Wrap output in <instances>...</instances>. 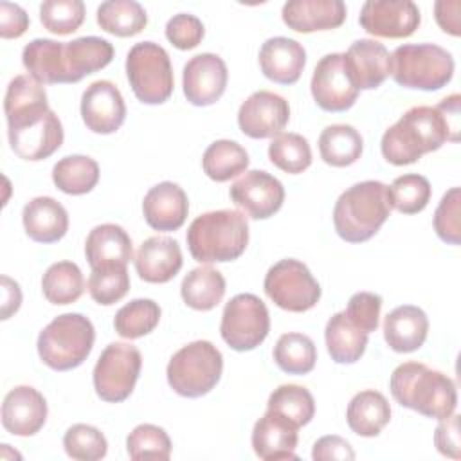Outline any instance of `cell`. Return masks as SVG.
<instances>
[{"instance_id": "1", "label": "cell", "mask_w": 461, "mask_h": 461, "mask_svg": "<svg viewBox=\"0 0 461 461\" xmlns=\"http://www.w3.org/2000/svg\"><path fill=\"white\" fill-rule=\"evenodd\" d=\"M4 110L11 149L23 160L38 162L63 144V126L49 108L47 92L31 76H16L5 92Z\"/></svg>"}, {"instance_id": "2", "label": "cell", "mask_w": 461, "mask_h": 461, "mask_svg": "<svg viewBox=\"0 0 461 461\" xmlns=\"http://www.w3.org/2000/svg\"><path fill=\"white\" fill-rule=\"evenodd\" d=\"M459 94L445 97L438 106H412L382 135L384 158L394 166L418 162L425 153L439 149L447 140H459Z\"/></svg>"}, {"instance_id": "3", "label": "cell", "mask_w": 461, "mask_h": 461, "mask_svg": "<svg viewBox=\"0 0 461 461\" xmlns=\"http://www.w3.org/2000/svg\"><path fill=\"white\" fill-rule=\"evenodd\" d=\"M393 398L427 418L443 420L457 407V391L450 376L421 362L400 364L389 380Z\"/></svg>"}, {"instance_id": "4", "label": "cell", "mask_w": 461, "mask_h": 461, "mask_svg": "<svg viewBox=\"0 0 461 461\" xmlns=\"http://www.w3.org/2000/svg\"><path fill=\"white\" fill-rule=\"evenodd\" d=\"M185 240L198 263L234 261L249 245V221L245 212L236 209L209 211L191 221Z\"/></svg>"}, {"instance_id": "5", "label": "cell", "mask_w": 461, "mask_h": 461, "mask_svg": "<svg viewBox=\"0 0 461 461\" xmlns=\"http://www.w3.org/2000/svg\"><path fill=\"white\" fill-rule=\"evenodd\" d=\"M391 209L389 185L380 180H364L337 198L333 225L344 241L364 243L380 230Z\"/></svg>"}, {"instance_id": "6", "label": "cell", "mask_w": 461, "mask_h": 461, "mask_svg": "<svg viewBox=\"0 0 461 461\" xmlns=\"http://www.w3.org/2000/svg\"><path fill=\"white\" fill-rule=\"evenodd\" d=\"M95 330L88 317L81 313H63L54 317L38 335V355L54 371H68L81 366L90 355Z\"/></svg>"}, {"instance_id": "7", "label": "cell", "mask_w": 461, "mask_h": 461, "mask_svg": "<svg viewBox=\"0 0 461 461\" xmlns=\"http://www.w3.org/2000/svg\"><path fill=\"white\" fill-rule=\"evenodd\" d=\"M391 76L405 88L439 90L454 76V58L434 43H405L391 54Z\"/></svg>"}, {"instance_id": "8", "label": "cell", "mask_w": 461, "mask_h": 461, "mask_svg": "<svg viewBox=\"0 0 461 461\" xmlns=\"http://www.w3.org/2000/svg\"><path fill=\"white\" fill-rule=\"evenodd\" d=\"M223 357L209 340H194L180 348L167 364L169 387L184 398H200L211 393L221 378Z\"/></svg>"}, {"instance_id": "9", "label": "cell", "mask_w": 461, "mask_h": 461, "mask_svg": "<svg viewBox=\"0 0 461 461\" xmlns=\"http://www.w3.org/2000/svg\"><path fill=\"white\" fill-rule=\"evenodd\" d=\"M126 76L135 97L144 104H162L173 94L175 77L169 54L155 41H140L130 49Z\"/></svg>"}, {"instance_id": "10", "label": "cell", "mask_w": 461, "mask_h": 461, "mask_svg": "<svg viewBox=\"0 0 461 461\" xmlns=\"http://www.w3.org/2000/svg\"><path fill=\"white\" fill-rule=\"evenodd\" d=\"M263 288L274 304L294 313L312 310L321 299V286L310 268L292 258L281 259L268 268Z\"/></svg>"}, {"instance_id": "11", "label": "cell", "mask_w": 461, "mask_h": 461, "mask_svg": "<svg viewBox=\"0 0 461 461\" xmlns=\"http://www.w3.org/2000/svg\"><path fill=\"white\" fill-rule=\"evenodd\" d=\"M140 366L142 357L133 344H108L94 367V389L97 396L110 403L124 402L133 393Z\"/></svg>"}, {"instance_id": "12", "label": "cell", "mask_w": 461, "mask_h": 461, "mask_svg": "<svg viewBox=\"0 0 461 461\" xmlns=\"http://www.w3.org/2000/svg\"><path fill=\"white\" fill-rule=\"evenodd\" d=\"M270 331V315L265 303L254 294H238L223 308L220 333L234 351L258 348Z\"/></svg>"}, {"instance_id": "13", "label": "cell", "mask_w": 461, "mask_h": 461, "mask_svg": "<svg viewBox=\"0 0 461 461\" xmlns=\"http://www.w3.org/2000/svg\"><path fill=\"white\" fill-rule=\"evenodd\" d=\"M310 88L317 106L324 112H346L355 104L358 90L346 72L344 52H331L319 59Z\"/></svg>"}, {"instance_id": "14", "label": "cell", "mask_w": 461, "mask_h": 461, "mask_svg": "<svg viewBox=\"0 0 461 461\" xmlns=\"http://www.w3.org/2000/svg\"><path fill=\"white\" fill-rule=\"evenodd\" d=\"M358 22L362 29L378 38H409L421 22L412 0H367Z\"/></svg>"}, {"instance_id": "15", "label": "cell", "mask_w": 461, "mask_h": 461, "mask_svg": "<svg viewBox=\"0 0 461 461\" xmlns=\"http://www.w3.org/2000/svg\"><path fill=\"white\" fill-rule=\"evenodd\" d=\"M229 196L254 220L274 216L285 202L283 184L270 173L252 169L241 175L229 189Z\"/></svg>"}, {"instance_id": "16", "label": "cell", "mask_w": 461, "mask_h": 461, "mask_svg": "<svg viewBox=\"0 0 461 461\" xmlns=\"http://www.w3.org/2000/svg\"><path fill=\"white\" fill-rule=\"evenodd\" d=\"M290 119L288 101L270 90L250 94L238 110L240 130L250 139L276 137Z\"/></svg>"}, {"instance_id": "17", "label": "cell", "mask_w": 461, "mask_h": 461, "mask_svg": "<svg viewBox=\"0 0 461 461\" xmlns=\"http://www.w3.org/2000/svg\"><path fill=\"white\" fill-rule=\"evenodd\" d=\"M227 79V65L218 54H196L184 65V95L194 106H209L223 95Z\"/></svg>"}, {"instance_id": "18", "label": "cell", "mask_w": 461, "mask_h": 461, "mask_svg": "<svg viewBox=\"0 0 461 461\" xmlns=\"http://www.w3.org/2000/svg\"><path fill=\"white\" fill-rule=\"evenodd\" d=\"M81 117L94 133L108 135L117 131L126 119L122 94L112 81H94L81 95Z\"/></svg>"}, {"instance_id": "19", "label": "cell", "mask_w": 461, "mask_h": 461, "mask_svg": "<svg viewBox=\"0 0 461 461\" xmlns=\"http://www.w3.org/2000/svg\"><path fill=\"white\" fill-rule=\"evenodd\" d=\"M344 67L358 92L373 90L391 76V54L380 41L362 38L344 52Z\"/></svg>"}, {"instance_id": "20", "label": "cell", "mask_w": 461, "mask_h": 461, "mask_svg": "<svg viewBox=\"0 0 461 461\" xmlns=\"http://www.w3.org/2000/svg\"><path fill=\"white\" fill-rule=\"evenodd\" d=\"M47 402L31 385H16L2 403V425L13 436H34L47 420Z\"/></svg>"}, {"instance_id": "21", "label": "cell", "mask_w": 461, "mask_h": 461, "mask_svg": "<svg viewBox=\"0 0 461 461\" xmlns=\"http://www.w3.org/2000/svg\"><path fill=\"white\" fill-rule=\"evenodd\" d=\"M297 430L299 427L286 416L267 409V412L256 421L252 429V448L263 461L297 459Z\"/></svg>"}, {"instance_id": "22", "label": "cell", "mask_w": 461, "mask_h": 461, "mask_svg": "<svg viewBox=\"0 0 461 461\" xmlns=\"http://www.w3.org/2000/svg\"><path fill=\"white\" fill-rule=\"evenodd\" d=\"M135 270L146 283H167L182 268V250L169 236H151L144 240L135 254Z\"/></svg>"}, {"instance_id": "23", "label": "cell", "mask_w": 461, "mask_h": 461, "mask_svg": "<svg viewBox=\"0 0 461 461\" xmlns=\"http://www.w3.org/2000/svg\"><path fill=\"white\" fill-rule=\"evenodd\" d=\"M142 212L151 229L176 230L184 225L189 212L187 194L175 182H160L146 193Z\"/></svg>"}, {"instance_id": "24", "label": "cell", "mask_w": 461, "mask_h": 461, "mask_svg": "<svg viewBox=\"0 0 461 461\" xmlns=\"http://www.w3.org/2000/svg\"><path fill=\"white\" fill-rule=\"evenodd\" d=\"M306 65L304 47L285 36L268 38L259 49V67L265 77L279 85L299 81Z\"/></svg>"}, {"instance_id": "25", "label": "cell", "mask_w": 461, "mask_h": 461, "mask_svg": "<svg viewBox=\"0 0 461 461\" xmlns=\"http://www.w3.org/2000/svg\"><path fill=\"white\" fill-rule=\"evenodd\" d=\"M288 29L297 32H313L337 29L346 20L342 0H290L281 11Z\"/></svg>"}, {"instance_id": "26", "label": "cell", "mask_w": 461, "mask_h": 461, "mask_svg": "<svg viewBox=\"0 0 461 461\" xmlns=\"http://www.w3.org/2000/svg\"><path fill=\"white\" fill-rule=\"evenodd\" d=\"M429 333L427 313L414 306L403 304L385 315L384 339L396 353H412L420 349Z\"/></svg>"}, {"instance_id": "27", "label": "cell", "mask_w": 461, "mask_h": 461, "mask_svg": "<svg viewBox=\"0 0 461 461\" xmlns=\"http://www.w3.org/2000/svg\"><path fill=\"white\" fill-rule=\"evenodd\" d=\"M25 234L38 243H56L68 230L67 209L50 196H36L22 211Z\"/></svg>"}, {"instance_id": "28", "label": "cell", "mask_w": 461, "mask_h": 461, "mask_svg": "<svg viewBox=\"0 0 461 461\" xmlns=\"http://www.w3.org/2000/svg\"><path fill=\"white\" fill-rule=\"evenodd\" d=\"M85 254L92 270L115 265L126 267L133 258L131 238L121 225L101 223L88 232Z\"/></svg>"}, {"instance_id": "29", "label": "cell", "mask_w": 461, "mask_h": 461, "mask_svg": "<svg viewBox=\"0 0 461 461\" xmlns=\"http://www.w3.org/2000/svg\"><path fill=\"white\" fill-rule=\"evenodd\" d=\"M63 50L65 43L61 41L36 38L23 47L22 63L27 68L29 76L41 85L68 83Z\"/></svg>"}, {"instance_id": "30", "label": "cell", "mask_w": 461, "mask_h": 461, "mask_svg": "<svg viewBox=\"0 0 461 461\" xmlns=\"http://www.w3.org/2000/svg\"><path fill=\"white\" fill-rule=\"evenodd\" d=\"M65 67L68 83H77L85 76L104 68L113 59V47L99 36H83L65 43Z\"/></svg>"}, {"instance_id": "31", "label": "cell", "mask_w": 461, "mask_h": 461, "mask_svg": "<svg viewBox=\"0 0 461 461\" xmlns=\"http://www.w3.org/2000/svg\"><path fill=\"white\" fill-rule=\"evenodd\" d=\"M391 420V405L387 398L373 389H366L357 393L348 403L346 421L348 427L362 436L375 438L382 432V429Z\"/></svg>"}, {"instance_id": "32", "label": "cell", "mask_w": 461, "mask_h": 461, "mask_svg": "<svg viewBox=\"0 0 461 461\" xmlns=\"http://www.w3.org/2000/svg\"><path fill=\"white\" fill-rule=\"evenodd\" d=\"M180 294L189 308L209 312L216 308L225 295V277L209 265L196 267L182 279Z\"/></svg>"}, {"instance_id": "33", "label": "cell", "mask_w": 461, "mask_h": 461, "mask_svg": "<svg viewBox=\"0 0 461 461\" xmlns=\"http://www.w3.org/2000/svg\"><path fill=\"white\" fill-rule=\"evenodd\" d=\"M324 340L333 362L355 364L366 351L367 333L355 328L344 312H337L326 322Z\"/></svg>"}, {"instance_id": "34", "label": "cell", "mask_w": 461, "mask_h": 461, "mask_svg": "<svg viewBox=\"0 0 461 461\" xmlns=\"http://www.w3.org/2000/svg\"><path fill=\"white\" fill-rule=\"evenodd\" d=\"M364 149L362 135L351 124L326 126L319 137L321 158L333 167L355 164Z\"/></svg>"}, {"instance_id": "35", "label": "cell", "mask_w": 461, "mask_h": 461, "mask_svg": "<svg viewBox=\"0 0 461 461\" xmlns=\"http://www.w3.org/2000/svg\"><path fill=\"white\" fill-rule=\"evenodd\" d=\"M52 182L67 194H86L99 182V166L86 155L63 157L52 167Z\"/></svg>"}, {"instance_id": "36", "label": "cell", "mask_w": 461, "mask_h": 461, "mask_svg": "<svg viewBox=\"0 0 461 461\" xmlns=\"http://www.w3.org/2000/svg\"><path fill=\"white\" fill-rule=\"evenodd\" d=\"M97 23L113 36L128 38L146 27L148 14L135 0H108L97 7Z\"/></svg>"}, {"instance_id": "37", "label": "cell", "mask_w": 461, "mask_h": 461, "mask_svg": "<svg viewBox=\"0 0 461 461\" xmlns=\"http://www.w3.org/2000/svg\"><path fill=\"white\" fill-rule=\"evenodd\" d=\"M41 290L45 299L52 304L65 306L76 303L85 292L81 268L72 261L52 263L41 277Z\"/></svg>"}, {"instance_id": "38", "label": "cell", "mask_w": 461, "mask_h": 461, "mask_svg": "<svg viewBox=\"0 0 461 461\" xmlns=\"http://www.w3.org/2000/svg\"><path fill=\"white\" fill-rule=\"evenodd\" d=\"M249 153L234 140H214L202 157L203 173L214 182H227L249 167Z\"/></svg>"}, {"instance_id": "39", "label": "cell", "mask_w": 461, "mask_h": 461, "mask_svg": "<svg viewBox=\"0 0 461 461\" xmlns=\"http://www.w3.org/2000/svg\"><path fill=\"white\" fill-rule=\"evenodd\" d=\"M274 360L277 367L288 375H306L315 367L317 349L308 335L290 331L277 339Z\"/></svg>"}, {"instance_id": "40", "label": "cell", "mask_w": 461, "mask_h": 461, "mask_svg": "<svg viewBox=\"0 0 461 461\" xmlns=\"http://www.w3.org/2000/svg\"><path fill=\"white\" fill-rule=\"evenodd\" d=\"M160 321V306L153 299H133L113 319V328L122 339H140L151 333Z\"/></svg>"}, {"instance_id": "41", "label": "cell", "mask_w": 461, "mask_h": 461, "mask_svg": "<svg viewBox=\"0 0 461 461\" xmlns=\"http://www.w3.org/2000/svg\"><path fill=\"white\" fill-rule=\"evenodd\" d=\"M267 409L286 416L297 427H304L315 414V400L306 387L285 384L272 391L267 402Z\"/></svg>"}, {"instance_id": "42", "label": "cell", "mask_w": 461, "mask_h": 461, "mask_svg": "<svg viewBox=\"0 0 461 461\" xmlns=\"http://www.w3.org/2000/svg\"><path fill=\"white\" fill-rule=\"evenodd\" d=\"M268 158L281 171L297 175L310 167L312 149L303 135L281 131L268 144Z\"/></svg>"}, {"instance_id": "43", "label": "cell", "mask_w": 461, "mask_h": 461, "mask_svg": "<svg viewBox=\"0 0 461 461\" xmlns=\"http://www.w3.org/2000/svg\"><path fill=\"white\" fill-rule=\"evenodd\" d=\"M430 182L418 173H407L393 180L389 187L391 207L403 214H416L423 211L430 200Z\"/></svg>"}, {"instance_id": "44", "label": "cell", "mask_w": 461, "mask_h": 461, "mask_svg": "<svg viewBox=\"0 0 461 461\" xmlns=\"http://www.w3.org/2000/svg\"><path fill=\"white\" fill-rule=\"evenodd\" d=\"M128 456L135 461L158 459L167 461L171 456V439L167 432L151 423L137 425L126 438Z\"/></svg>"}, {"instance_id": "45", "label": "cell", "mask_w": 461, "mask_h": 461, "mask_svg": "<svg viewBox=\"0 0 461 461\" xmlns=\"http://www.w3.org/2000/svg\"><path fill=\"white\" fill-rule=\"evenodd\" d=\"M63 448L68 457L77 461H97L108 452L104 434L86 423H76L67 429L63 436Z\"/></svg>"}, {"instance_id": "46", "label": "cell", "mask_w": 461, "mask_h": 461, "mask_svg": "<svg viewBox=\"0 0 461 461\" xmlns=\"http://www.w3.org/2000/svg\"><path fill=\"white\" fill-rule=\"evenodd\" d=\"M130 290V274L126 267H104L94 268L88 277L90 297L103 306L119 303Z\"/></svg>"}, {"instance_id": "47", "label": "cell", "mask_w": 461, "mask_h": 461, "mask_svg": "<svg viewBox=\"0 0 461 461\" xmlns=\"http://www.w3.org/2000/svg\"><path fill=\"white\" fill-rule=\"evenodd\" d=\"M40 20L52 34H72L85 20V4L81 0H47L40 5Z\"/></svg>"}, {"instance_id": "48", "label": "cell", "mask_w": 461, "mask_h": 461, "mask_svg": "<svg viewBox=\"0 0 461 461\" xmlns=\"http://www.w3.org/2000/svg\"><path fill=\"white\" fill-rule=\"evenodd\" d=\"M461 189L450 187L434 212V230L445 243H461Z\"/></svg>"}, {"instance_id": "49", "label": "cell", "mask_w": 461, "mask_h": 461, "mask_svg": "<svg viewBox=\"0 0 461 461\" xmlns=\"http://www.w3.org/2000/svg\"><path fill=\"white\" fill-rule=\"evenodd\" d=\"M382 310V297L373 292H357L349 297L344 310L349 322L364 333H371L378 328Z\"/></svg>"}, {"instance_id": "50", "label": "cell", "mask_w": 461, "mask_h": 461, "mask_svg": "<svg viewBox=\"0 0 461 461\" xmlns=\"http://www.w3.org/2000/svg\"><path fill=\"white\" fill-rule=\"evenodd\" d=\"M203 23L189 13L175 14L166 23V38L180 50L194 49L203 38Z\"/></svg>"}, {"instance_id": "51", "label": "cell", "mask_w": 461, "mask_h": 461, "mask_svg": "<svg viewBox=\"0 0 461 461\" xmlns=\"http://www.w3.org/2000/svg\"><path fill=\"white\" fill-rule=\"evenodd\" d=\"M434 445L439 454L459 459L461 457V441H459V416L450 414L439 420L434 432Z\"/></svg>"}, {"instance_id": "52", "label": "cell", "mask_w": 461, "mask_h": 461, "mask_svg": "<svg viewBox=\"0 0 461 461\" xmlns=\"http://www.w3.org/2000/svg\"><path fill=\"white\" fill-rule=\"evenodd\" d=\"M312 457L315 461H330V459H340V461H353L355 452L351 445L340 438V436H322L313 443Z\"/></svg>"}, {"instance_id": "53", "label": "cell", "mask_w": 461, "mask_h": 461, "mask_svg": "<svg viewBox=\"0 0 461 461\" xmlns=\"http://www.w3.org/2000/svg\"><path fill=\"white\" fill-rule=\"evenodd\" d=\"M29 27L27 13L11 2H0V36L4 40L20 38Z\"/></svg>"}, {"instance_id": "54", "label": "cell", "mask_w": 461, "mask_h": 461, "mask_svg": "<svg viewBox=\"0 0 461 461\" xmlns=\"http://www.w3.org/2000/svg\"><path fill=\"white\" fill-rule=\"evenodd\" d=\"M459 11H461V2L459 0H438L434 4V16H436L438 25L452 36L461 34Z\"/></svg>"}, {"instance_id": "55", "label": "cell", "mask_w": 461, "mask_h": 461, "mask_svg": "<svg viewBox=\"0 0 461 461\" xmlns=\"http://www.w3.org/2000/svg\"><path fill=\"white\" fill-rule=\"evenodd\" d=\"M22 304V292L16 281L2 276V319H9Z\"/></svg>"}]
</instances>
